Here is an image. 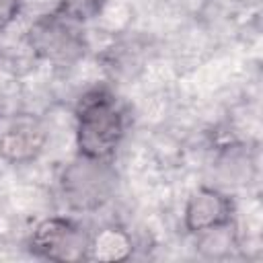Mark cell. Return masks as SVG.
<instances>
[{
	"mask_svg": "<svg viewBox=\"0 0 263 263\" xmlns=\"http://www.w3.org/2000/svg\"><path fill=\"white\" fill-rule=\"evenodd\" d=\"M23 0H0V31L6 29L21 12Z\"/></svg>",
	"mask_w": 263,
	"mask_h": 263,
	"instance_id": "9",
	"label": "cell"
},
{
	"mask_svg": "<svg viewBox=\"0 0 263 263\" xmlns=\"http://www.w3.org/2000/svg\"><path fill=\"white\" fill-rule=\"evenodd\" d=\"M31 49L53 66H72L86 53V37L82 23L55 10L39 16L29 29Z\"/></svg>",
	"mask_w": 263,
	"mask_h": 263,
	"instance_id": "3",
	"label": "cell"
},
{
	"mask_svg": "<svg viewBox=\"0 0 263 263\" xmlns=\"http://www.w3.org/2000/svg\"><path fill=\"white\" fill-rule=\"evenodd\" d=\"M31 253L60 263H74L88 259L90 234L70 218H47L39 222L31 234Z\"/></svg>",
	"mask_w": 263,
	"mask_h": 263,
	"instance_id": "4",
	"label": "cell"
},
{
	"mask_svg": "<svg viewBox=\"0 0 263 263\" xmlns=\"http://www.w3.org/2000/svg\"><path fill=\"white\" fill-rule=\"evenodd\" d=\"M134 251L129 234L119 226H105L90 236L88 259L95 261H125Z\"/></svg>",
	"mask_w": 263,
	"mask_h": 263,
	"instance_id": "7",
	"label": "cell"
},
{
	"mask_svg": "<svg viewBox=\"0 0 263 263\" xmlns=\"http://www.w3.org/2000/svg\"><path fill=\"white\" fill-rule=\"evenodd\" d=\"M105 0H60L58 10H62L64 14L84 23L92 16H97L103 8Z\"/></svg>",
	"mask_w": 263,
	"mask_h": 263,
	"instance_id": "8",
	"label": "cell"
},
{
	"mask_svg": "<svg viewBox=\"0 0 263 263\" xmlns=\"http://www.w3.org/2000/svg\"><path fill=\"white\" fill-rule=\"evenodd\" d=\"M47 142L45 125L33 115H16L0 134V156L10 164L35 160Z\"/></svg>",
	"mask_w": 263,
	"mask_h": 263,
	"instance_id": "5",
	"label": "cell"
},
{
	"mask_svg": "<svg viewBox=\"0 0 263 263\" xmlns=\"http://www.w3.org/2000/svg\"><path fill=\"white\" fill-rule=\"evenodd\" d=\"M232 220V201L226 193L214 187H199L191 193L185 205L183 222L191 234H205L222 228Z\"/></svg>",
	"mask_w": 263,
	"mask_h": 263,
	"instance_id": "6",
	"label": "cell"
},
{
	"mask_svg": "<svg viewBox=\"0 0 263 263\" xmlns=\"http://www.w3.org/2000/svg\"><path fill=\"white\" fill-rule=\"evenodd\" d=\"M117 175L111 160L80 156L74 158L60 175L64 201L74 212H95L105 205L115 191Z\"/></svg>",
	"mask_w": 263,
	"mask_h": 263,
	"instance_id": "2",
	"label": "cell"
},
{
	"mask_svg": "<svg viewBox=\"0 0 263 263\" xmlns=\"http://www.w3.org/2000/svg\"><path fill=\"white\" fill-rule=\"evenodd\" d=\"M123 134V111L111 90L92 88L80 97L76 105V148L80 156L111 160Z\"/></svg>",
	"mask_w": 263,
	"mask_h": 263,
	"instance_id": "1",
	"label": "cell"
}]
</instances>
